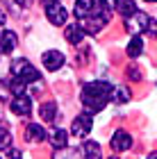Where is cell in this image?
I'll use <instances>...</instances> for the list:
<instances>
[{"label": "cell", "mask_w": 157, "mask_h": 159, "mask_svg": "<svg viewBox=\"0 0 157 159\" xmlns=\"http://www.w3.org/2000/svg\"><path fill=\"white\" fill-rule=\"evenodd\" d=\"M91 127H94L91 114H89V111H84V114H80V116L73 120V125H71V134L77 136V139H84V136L91 132Z\"/></svg>", "instance_id": "5b68a950"}, {"label": "cell", "mask_w": 157, "mask_h": 159, "mask_svg": "<svg viewBox=\"0 0 157 159\" xmlns=\"http://www.w3.org/2000/svg\"><path fill=\"white\" fill-rule=\"evenodd\" d=\"M5 20H7V16H5V11L0 9V25H5Z\"/></svg>", "instance_id": "7402d4cb"}, {"label": "cell", "mask_w": 157, "mask_h": 159, "mask_svg": "<svg viewBox=\"0 0 157 159\" xmlns=\"http://www.w3.org/2000/svg\"><path fill=\"white\" fill-rule=\"evenodd\" d=\"M39 116L44 118L46 123H53L57 118V105L55 102H41L39 107Z\"/></svg>", "instance_id": "4fadbf2b"}, {"label": "cell", "mask_w": 157, "mask_h": 159, "mask_svg": "<svg viewBox=\"0 0 157 159\" xmlns=\"http://www.w3.org/2000/svg\"><path fill=\"white\" fill-rule=\"evenodd\" d=\"M116 11L121 16H130L137 11V5H134V0H116Z\"/></svg>", "instance_id": "2e32d148"}, {"label": "cell", "mask_w": 157, "mask_h": 159, "mask_svg": "<svg viewBox=\"0 0 157 159\" xmlns=\"http://www.w3.org/2000/svg\"><path fill=\"white\" fill-rule=\"evenodd\" d=\"M130 146H132V136L127 132H123V129H118V132L112 136V150L114 152H125Z\"/></svg>", "instance_id": "ba28073f"}, {"label": "cell", "mask_w": 157, "mask_h": 159, "mask_svg": "<svg viewBox=\"0 0 157 159\" xmlns=\"http://www.w3.org/2000/svg\"><path fill=\"white\" fill-rule=\"evenodd\" d=\"M41 59H44L46 70H57V68H62V64H64V55L59 50H46V52L41 55Z\"/></svg>", "instance_id": "52a82bcc"}, {"label": "cell", "mask_w": 157, "mask_h": 159, "mask_svg": "<svg viewBox=\"0 0 157 159\" xmlns=\"http://www.w3.org/2000/svg\"><path fill=\"white\" fill-rule=\"evenodd\" d=\"M12 146V134L7 132V127H0V150H9Z\"/></svg>", "instance_id": "ac0fdd59"}, {"label": "cell", "mask_w": 157, "mask_h": 159, "mask_svg": "<svg viewBox=\"0 0 157 159\" xmlns=\"http://www.w3.org/2000/svg\"><path fill=\"white\" fill-rule=\"evenodd\" d=\"M46 18L50 20L53 25H64L68 20V11L64 9L62 2H57V0H53V2L46 5Z\"/></svg>", "instance_id": "277c9868"}, {"label": "cell", "mask_w": 157, "mask_h": 159, "mask_svg": "<svg viewBox=\"0 0 157 159\" xmlns=\"http://www.w3.org/2000/svg\"><path fill=\"white\" fill-rule=\"evenodd\" d=\"M146 2H157V0H146Z\"/></svg>", "instance_id": "cb8c5ba5"}, {"label": "cell", "mask_w": 157, "mask_h": 159, "mask_svg": "<svg viewBox=\"0 0 157 159\" xmlns=\"http://www.w3.org/2000/svg\"><path fill=\"white\" fill-rule=\"evenodd\" d=\"M84 150V157H89V159H96V157H100V146H98L96 141H87L82 146Z\"/></svg>", "instance_id": "e0dca14e"}, {"label": "cell", "mask_w": 157, "mask_h": 159, "mask_svg": "<svg viewBox=\"0 0 157 159\" xmlns=\"http://www.w3.org/2000/svg\"><path fill=\"white\" fill-rule=\"evenodd\" d=\"M148 23H150V16L144 11H134L130 16H125V30L132 34V37H137L141 34L144 30H148Z\"/></svg>", "instance_id": "3957f363"}, {"label": "cell", "mask_w": 157, "mask_h": 159, "mask_svg": "<svg viewBox=\"0 0 157 159\" xmlns=\"http://www.w3.org/2000/svg\"><path fill=\"white\" fill-rule=\"evenodd\" d=\"M114 86L107 82H89L82 86V107L89 114H98L105 109V105L112 100Z\"/></svg>", "instance_id": "6da1fadb"}, {"label": "cell", "mask_w": 157, "mask_h": 159, "mask_svg": "<svg viewBox=\"0 0 157 159\" xmlns=\"http://www.w3.org/2000/svg\"><path fill=\"white\" fill-rule=\"evenodd\" d=\"M9 109L14 114H18V116H30V114H32V100H30V96H25V93L14 96Z\"/></svg>", "instance_id": "8992f818"}, {"label": "cell", "mask_w": 157, "mask_h": 159, "mask_svg": "<svg viewBox=\"0 0 157 159\" xmlns=\"http://www.w3.org/2000/svg\"><path fill=\"white\" fill-rule=\"evenodd\" d=\"M50 143H53L55 150H64L68 146V134L64 132L62 127H57V129H53V134H50Z\"/></svg>", "instance_id": "8fae6325"}, {"label": "cell", "mask_w": 157, "mask_h": 159, "mask_svg": "<svg viewBox=\"0 0 157 159\" xmlns=\"http://www.w3.org/2000/svg\"><path fill=\"white\" fill-rule=\"evenodd\" d=\"M148 34L157 39V20H150V23H148Z\"/></svg>", "instance_id": "ffe728a7"}, {"label": "cell", "mask_w": 157, "mask_h": 159, "mask_svg": "<svg viewBox=\"0 0 157 159\" xmlns=\"http://www.w3.org/2000/svg\"><path fill=\"white\" fill-rule=\"evenodd\" d=\"M46 129L41 127V125H37V123H30V125L25 127V139L30 141V143H41L46 139Z\"/></svg>", "instance_id": "9c48e42d"}, {"label": "cell", "mask_w": 157, "mask_h": 159, "mask_svg": "<svg viewBox=\"0 0 157 159\" xmlns=\"http://www.w3.org/2000/svg\"><path fill=\"white\" fill-rule=\"evenodd\" d=\"M18 5H30V0H16Z\"/></svg>", "instance_id": "603a6c76"}, {"label": "cell", "mask_w": 157, "mask_h": 159, "mask_svg": "<svg viewBox=\"0 0 157 159\" xmlns=\"http://www.w3.org/2000/svg\"><path fill=\"white\" fill-rule=\"evenodd\" d=\"M141 52H144V41H141V39H139V34H137V37H132V41L127 43V57L137 59Z\"/></svg>", "instance_id": "9a60e30c"}, {"label": "cell", "mask_w": 157, "mask_h": 159, "mask_svg": "<svg viewBox=\"0 0 157 159\" xmlns=\"http://www.w3.org/2000/svg\"><path fill=\"white\" fill-rule=\"evenodd\" d=\"M64 37H66V41H68V43L77 46V43H82V39H84V27H82L80 23L68 25V27H66V32H64Z\"/></svg>", "instance_id": "30bf717a"}, {"label": "cell", "mask_w": 157, "mask_h": 159, "mask_svg": "<svg viewBox=\"0 0 157 159\" xmlns=\"http://www.w3.org/2000/svg\"><path fill=\"white\" fill-rule=\"evenodd\" d=\"M14 48H16V34L14 32H2L0 34V52L7 55V52H12Z\"/></svg>", "instance_id": "7c38bea8"}, {"label": "cell", "mask_w": 157, "mask_h": 159, "mask_svg": "<svg viewBox=\"0 0 157 159\" xmlns=\"http://www.w3.org/2000/svg\"><path fill=\"white\" fill-rule=\"evenodd\" d=\"M12 75L23 80V82H27V84L30 82H39V77H41V73L25 59V57H18V59L12 61Z\"/></svg>", "instance_id": "7a4b0ae2"}, {"label": "cell", "mask_w": 157, "mask_h": 159, "mask_svg": "<svg viewBox=\"0 0 157 159\" xmlns=\"http://www.w3.org/2000/svg\"><path fill=\"white\" fill-rule=\"evenodd\" d=\"M127 77L134 80V82H139V80H141V70L137 66H130V68H127Z\"/></svg>", "instance_id": "d6986e66"}, {"label": "cell", "mask_w": 157, "mask_h": 159, "mask_svg": "<svg viewBox=\"0 0 157 159\" xmlns=\"http://www.w3.org/2000/svg\"><path fill=\"white\" fill-rule=\"evenodd\" d=\"M130 98H132V93H130L127 86H114V91H112V102L123 105V102H127Z\"/></svg>", "instance_id": "5bb4252c"}, {"label": "cell", "mask_w": 157, "mask_h": 159, "mask_svg": "<svg viewBox=\"0 0 157 159\" xmlns=\"http://www.w3.org/2000/svg\"><path fill=\"white\" fill-rule=\"evenodd\" d=\"M44 2H46V5H48V2H53V0H44Z\"/></svg>", "instance_id": "d4e9b609"}, {"label": "cell", "mask_w": 157, "mask_h": 159, "mask_svg": "<svg viewBox=\"0 0 157 159\" xmlns=\"http://www.w3.org/2000/svg\"><path fill=\"white\" fill-rule=\"evenodd\" d=\"M7 155H9V157H23L21 150H7Z\"/></svg>", "instance_id": "44dd1931"}]
</instances>
